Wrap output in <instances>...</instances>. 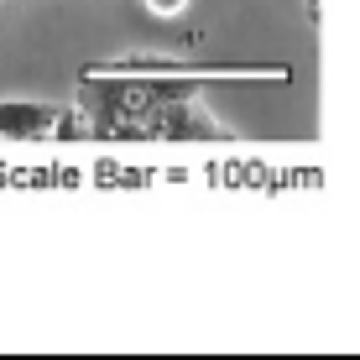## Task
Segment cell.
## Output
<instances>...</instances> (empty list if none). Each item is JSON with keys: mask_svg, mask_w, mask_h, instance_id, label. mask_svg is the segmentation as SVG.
I'll use <instances>...</instances> for the list:
<instances>
[{"mask_svg": "<svg viewBox=\"0 0 360 360\" xmlns=\"http://www.w3.org/2000/svg\"><path fill=\"white\" fill-rule=\"evenodd\" d=\"M146 141H230V126H219L198 99H178V105H157L141 120Z\"/></svg>", "mask_w": 360, "mask_h": 360, "instance_id": "obj_1", "label": "cell"}, {"mask_svg": "<svg viewBox=\"0 0 360 360\" xmlns=\"http://www.w3.org/2000/svg\"><path fill=\"white\" fill-rule=\"evenodd\" d=\"M53 115H58V105L11 99V105H0V136H6V141H42V136L53 131Z\"/></svg>", "mask_w": 360, "mask_h": 360, "instance_id": "obj_2", "label": "cell"}, {"mask_svg": "<svg viewBox=\"0 0 360 360\" xmlns=\"http://www.w3.org/2000/svg\"><path fill=\"white\" fill-rule=\"evenodd\" d=\"M183 6H188V0H146V11H152V16H178Z\"/></svg>", "mask_w": 360, "mask_h": 360, "instance_id": "obj_3", "label": "cell"}]
</instances>
